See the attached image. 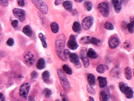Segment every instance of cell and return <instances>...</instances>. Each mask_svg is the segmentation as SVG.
<instances>
[{
  "mask_svg": "<svg viewBox=\"0 0 134 101\" xmlns=\"http://www.w3.org/2000/svg\"><path fill=\"white\" fill-rule=\"evenodd\" d=\"M65 37L63 34L59 35L56 40V50L58 56L61 60L66 61L67 59L64 56L65 51Z\"/></svg>",
  "mask_w": 134,
  "mask_h": 101,
  "instance_id": "1",
  "label": "cell"
},
{
  "mask_svg": "<svg viewBox=\"0 0 134 101\" xmlns=\"http://www.w3.org/2000/svg\"><path fill=\"white\" fill-rule=\"evenodd\" d=\"M58 74L59 78L60 80V83L63 89H64L66 92H69L70 89V85L69 82V80H68L67 78V76L65 73V72L63 71H61V69H58Z\"/></svg>",
  "mask_w": 134,
  "mask_h": 101,
  "instance_id": "2",
  "label": "cell"
},
{
  "mask_svg": "<svg viewBox=\"0 0 134 101\" xmlns=\"http://www.w3.org/2000/svg\"><path fill=\"white\" fill-rule=\"evenodd\" d=\"M32 3L34 4V5L43 14H47L49 11L48 7L44 1L42 0H36V1H32Z\"/></svg>",
  "mask_w": 134,
  "mask_h": 101,
  "instance_id": "3",
  "label": "cell"
},
{
  "mask_svg": "<svg viewBox=\"0 0 134 101\" xmlns=\"http://www.w3.org/2000/svg\"><path fill=\"white\" fill-rule=\"evenodd\" d=\"M87 49L86 48L83 47L80 50V58L82 60L83 65L85 68H87L90 65L89 59L87 54Z\"/></svg>",
  "mask_w": 134,
  "mask_h": 101,
  "instance_id": "4",
  "label": "cell"
},
{
  "mask_svg": "<svg viewBox=\"0 0 134 101\" xmlns=\"http://www.w3.org/2000/svg\"><path fill=\"white\" fill-rule=\"evenodd\" d=\"M30 84L29 83H23L20 87L19 94L22 98H26L28 96L30 91Z\"/></svg>",
  "mask_w": 134,
  "mask_h": 101,
  "instance_id": "5",
  "label": "cell"
},
{
  "mask_svg": "<svg viewBox=\"0 0 134 101\" xmlns=\"http://www.w3.org/2000/svg\"><path fill=\"white\" fill-rule=\"evenodd\" d=\"M12 13L14 16L21 22H23L25 20V12L24 10L20 9V8H14L12 10Z\"/></svg>",
  "mask_w": 134,
  "mask_h": 101,
  "instance_id": "6",
  "label": "cell"
},
{
  "mask_svg": "<svg viewBox=\"0 0 134 101\" xmlns=\"http://www.w3.org/2000/svg\"><path fill=\"white\" fill-rule=\"evenodd\" d=\"M99 11L104 17H107L109 15V8L107 4L106 3H101L98 5Z\"/></svg>",
  "mask_w": 134,
  "mask_h": 101,
  "instance_id": "7",
  "label": "cell"
},
{
  "mask_svg": "<svg viewBox=\"0 0 134 101\" xmlns=\"http://www.w3.org/2000/svg\"><path fill=\"white\" fill-rule=\"evenodd\" d=\"M93 18L92 17L88 16L85 17V18L83 20L82 22V27L85 30H89L90 28L91 27L93 23Z\"/></svg>",
  "mask_w": 134,
  "mask_h": 101,
  "instance_id": "8",
  "label": "cell"
},
{
  "mask_svg": "<svg viewBox=\"0 0 134 101\" xmlns=\"http://www.w3.org/2000/svg\"><path fill=\"white\" fill-rule=\"evenodd\" d=\"M24 59L28 65H33L35 61V55L32 52H27L24 56Z\"/></svg>",
  "mask_w": 134,
  "mask_h": 101,
  "instance_id": "9",
  "label": "cell"
},
{
  "mask_svg": "<svg viewBox=\"0 0 134 101\" xmlns=\"http://www.w3.org/2000/svg\"><path fill=\"white\" fill-rule=\"evenodd\" d=\"M68 47L71 50H76L79 47V45L76 41V37L74 35H71L70 37V39L67 42Z\"/></svg>",
  "mask_w": 134,
  "mask_h": 101,
  "instance_id": "10",
  "label": "cell"
},
{
  "mask_svg": "<svg viewBox=\"0 0 134 101\" xmlns=\"http://www.w3.org/2000/svg\"><path fill=\"white\" fill-rule=\"evenodd\" d=\"M70 61L76 66V67H80L81 64L79 60V57L76 53H70L69 56Z\"/></svg>",
  "mask_w": 134,
  "mask_h": 101,
  "instance_id": "11",
  "label": "cell"
},
{
  "mask_svg": "<svg viewBox=\"0 0 134 101\" xmlns=\"http://www.w3.org/2000/svg\"><path fill=\"white\" fill-rule=\"evenodd\" d=\"M120 44V41L119 39L116 37H112L110 38L108 41V45L109 47L112 49H115L119 46Z\"/></svg>",
  "mask_w": 134,
  "mask_h": 101,
  "instance_id": "12",
  "label": "cell"
},
{
  "mask_svg": "<svg viewBox=\"0 0 134 101\" xmlns=\"http://www.w3.org/2000/svg\"><path fill=\"white\" fill-rule=\"evenodd\" d=\"M112 3L114 8L117 13H119L122 9V1L119 0H115V1H112Z\"/></svg>",
  "mask_w": 134,
  "mask_h": 101,
  "instance_id": "13",
  "label": "cell"
},
{
  "mask_svg": "<svg viewBox=\"0 0 134 101\" xmlns=\"http://www.w3.org/2000/svg\"><path fill=\"white\" fill-rule=\"evenodd\" d=\"M109 98V94L106 91H101L99 95V99L100 101H108Z\"/></svg>",
  "mask_w": 134,
  "mask_h": 101,
  "instance_id": "14",
  "label": "cell"
},
{
  "mask_svg": "<svg viewBox=\"0 0 134 101\" xmlns=\"http://www.w3.org/2000/svg\"><path fill=\"white\" fill-rule=\"evenodd\" d=\"M23 32L28 37H31L33 35L32 28L28 25H26L24 27L23 29Z\"/></svg>",
  "mask_w": 134,
  "mask_h": 101,
  "instance_id": "15",
  "label": "cell"
},
{
  "mask_svg": "<svg viewBox=\"0 0 134 101\" xmlns=\"http://www.w3.org/2000/svg\"><path fill=\"white\" fill-rule=\"evenodd\" d=\"M98 79L99 81V86L101 88L105 87L107 84V79L106 78H104V77L99 76L98 78Z\"/></svg>",
  "mask_w": 134,
  "mask_h": 101,
  "instance_id": "16",
  "label": "cell"
},
{
  "mask_svg": "<svg viewBox=\"0 0 134 101\" xmlns=\"http://www.w3.org/2000/svg\"><path fill=\"white\" fill-rule=\"evenodd\" d=\"M46 61L43 58H40L37 62L36 67L39 70H42L45 67Z\"/></svg>",
  "mask_w": 134,
  "mask_h": 101,
  "instance_id": "17",
  "label": "cell"
},
{
  "mask_svg": "<svg viewBox=\"0 0 134 101\" xmlns=\"http://www.w3.org/2000/svg\"><path fill=\"white\" fill-rule=\"evenodd\" d=\"M87 54L88 58L91 59H96L98 58V54L93 49H89L87 52Z\"/></svg>",
  "mask_w": 134,
  "mask_h": 101,
  "instance_id": "18",
  "label": "cell"
},
{
  "mask_svg": "<svg viewBox=\"0 0 134 101\" xmlns=\"http://www.w3.org/2000/svg\"><path fill=\"white\" fill-rule=\"evenodd\" d=\"M124 93L126 96V98H128V99H131L133 98V92L132 89L130 87H128L127 89L125 90V91L124 92Z\"/></svg>",
  "mask_w": 134,
  "mask_h": 101,
  "instance_id": "19",
  "label": "cell"
},
{
  "mask_svg": "<svg viewBox=\"0 0 134 101\" xmlns=\"http://www.w3.org/2000/svg\"><path fill=\"white\" fill-rule=\"evenodd\" d=\"M87 80H88V83L89 85L93 86L95 85L96 83V80H95V77H94V74L90 73L87 76Z\"/></svg>",
  "mask_w": 134,
  "mask_h": 101,
  "instance_id": "20",
  "label": "cell"
},
{
  "mask_svg": "<svg viewBox=\"0 0 134 101\" xmlns=\"http://www.w3.org/2000/svg\"><path fill=\"white\" fill-rule=\"evenodd\" d=\"M63 6L67 11H72V3L71 1H65L63 2Z\"/></svg>",
  "mask_w": 134,
  "mask_h": 101,
  "instance_id": "21",
  "label": "cell"
},
{
  "mask_svg": "<svg viewBox=\"0 0 134 101\" xmlns=\"http://www.w3.org/2000/svg\"><path fill=\"white\" fill-rule=\"evenodd\" d=\"M124 73H125V78H126V79L131 80L132 78V70L131 68L129 67H126L125 69Z\"/></svg>",
  "mask_w": 134,
  "mask_h": 101,
  "instance_id": "22",
  "label": "cell"
},
{
  "mask_svg": "<svg viewBox=\"0 0 134 101\" xmlns=\"http://www.w3.org/2000/svg\"><path fill=\"white\" fill-rule=\"evenodd\" d=\"M72 29H73V31L75 33H80L81 31V29H82L80 24L78 21H75L73 23V26H72Z\"/></svg>",
  "mask_w": 134,
  "mask_h": 101,
  "instance_id": "23",
  "label": "cell"
},
{
  "mask_svg": "<svg viewBox=\"0 0 134 101\" xmlns=\"http://www.w3.org/2000/svg\"><path fill=\"white\" fill-rule=\"evenodd\" d=\"M108 69V67L104 65H99L96 68V71H97L98 73L100 74L104 73L105 72L106 70Z\"/></svg>",
  "mask_w": 134,
  "mask_h": 101,
  "instance_id": "24",
  "label": "cell"
},
{
  "mask_svg": "<svg viewBox=\"0 0 134 101\" xmlns=\"http://www.w3.org/2000/svg\"><path fill=\"white\" fill-rule=\"evenodd\" d=\"M39 37L40 39V40L41 41L42 43V46L44 48H47V44L46 43V36L42 33H39Z\"/></svg>",
  "mask_w": 134,
  "mask_h": 101,
  "instance_id": "25",
  "label": "cell"
},
{
  "mask_svg": "<svg viewBox=\"0 0 134 101\" xmlns=\"http://www.w3.org/2000/svg\"><path fill=\"white\" fill-rule=\"evenodd\" d=\"M50 27H51L52 31L53 33H57L59 31V25L58 23H56V22H52V23L50 24Z\"/></svg>",
  "mask_w": 134,
  "mask_h": 101,
  "instance_id": "26",
  "label": "cell"
},
{
  "mask_svg": "<svg viewBox=\"0 0 134 101\" xmlns=\"http://www.w3.org/2000/svg\"><path fill=\"white\" fill-rule=\"evenodd\" d=\"M42 78L44 82L47 83L49 81L50 73L49 71H44L42 73Z\"/></svg>",
  "mask_w": 134,
  "mask_h": 101,
  "instance_id": "27",
  "label": "cell"
},
{
  "mask_svg": "<svg viewBox=\"0 0 134 101\" xmlns=\"http://www.w3.org/2000/svg\"><path fill=\"white\" fill-rule=\"evenodd\" d=\"M63 71L65 73L70 74V75H71L73 73V71H72V69L67 65H64L63 66Z\"/></svg>",
  "mask_w": 134,
  "mask_h": 101,
  "instance_id": "28",
  "label": "cell"
},
{
  "mask_svg": "<svg viewBox=\"0 0 134 101\" xmlns=\"http://www.w3.org/2000/svg\"><path fill=\"white\" fill-rule=\"evenodd\" d=\"M84 7L85 8V9L86 10L88 11H91L92 9V7H93V5H92V3L91 1H86L84 3Z\"/></svg>",
  "mask_w": 134,
  "mask_h": 101,
  "instance_id": "29",
  "label": "cell"
},
{
  "mask_svg": "<svg viewBox=\"0 0 134 101\" xmlns=\"http://www.w3.org/2000/svg\"><path fill=\"white\" fill-rule=\"evenodd\" d=\"M90 43L94 45L95 46H98L100 45V40L96 37H91V40H90Z\"/></svg>",
  "mask_w": 134,
  "mask_h": 101,
  "instance_id": "30",
  "label": "cell"
},
{
  "mask_svg": "<svg viewBox=\"0 0 134 101\" xmlns=\"http://www.w3.org/2000/svg\"><path fill=\"white\" fill-rule=\"evenodd\" d=\"M128 87V85H126V83H125L124 82H120L119 89L122 93H124V92L125 91V90L127 89V87Z\"/></svg>",
  "mask_w": 134,
  "mask_h": 101,
  "instance_id": "31",
  "label": "cell"
},
{
  "mask_svg": "<svg viewBox=\"0 0 134 101\" xmlns=\"http://www.w3.org/2000/svg\"><path fill=\"white\" fill-rule=\"evenodd\" d=\"M104 27H105V28H106V29L109 30H113V28H114L113 25L109 21H106V23H105Z\"/></svg>",
  "mask_w": 134,
  "mask_h": 101,
  "instance_id": "32",
  "label": "cell"
},
{
  "mask_svg": "<svg viewBox=\"0 0 134 101\" xmlns=\"http://www.w3.org/2000/svg\"><path fill=\"white\" fill-rule=\"evenodd\" d=\"M52 93V92L51 91V90L48 89V88H46L44 89V91H43V94L44 95V96L46 98H49L50 96H51Z\"/></svg>",
  "mask_w": 134,
  "mask_h": 101,
  "instance_id": "33",
  "label": "cell"
},
{
  "mask_svg": "<svg viewBox=\"0 0 134 101\" xmlns=\"http://www.w3.org/2000/svg\"><path fill=\"white\" fill-rule=\"evenodd\" d=\"M127 28H128L129 32L131 34H133L134 31V23H129L127 25Z\"/></svg>",
  "mask_w": 134,
  "mask_h": 101,
  "instance_id": "34",
  "label": "cell"
},
{
  "mask_svg": "<svg viewBox=\"0 0 134 101\" xmlns=\"http://www.w3.org/2000/svg\"><path fill=\"white\" fill-rule=\"evenodd\" d=\"M87 91H88L89 93L91 94L92 95H94L96 94V92L94 91V89L92 87V86L91 85H88L87 86Z\"/></svg>",
  "mask_w": 134,
  "mask_h": 101,
  "instance_id": "35",
  "label": "cell"
},
{
  "mask_svg": "<svg viewBox=\"0 0 134 101\" xmlns=\"http://www.w3.org/2000/svg\"><path fill=\"white\" fill-rule=\"evenodd\" d=\"M91 37H82V39H81V42L83 43H86V44H89L90 43V40H91Z\"/></svg>",
  "mask_w": 134,
  "mask_h": 101,
  "instance_id": "36",
  "label": "cell"
},
{
  "mask_svg": "<svg viewBox=\"0 0 134 101\" xmlns=\"http://www.w3.org/2000/svg\"><path fill=\"white\" fill-rule=\"evenodd\" d=\"M14 44V39L12 38H10L7 41V45L9 46H12Z\"/></svg>",
  "mask_w": 134,
  "mask_h": 101,
  "instance_id": "37",
  "label": "cell"
},
{
  "mask_svg": "<svg viewBox=\"0 0 134 101\" xmlns=\"http://www.w3.org/2000/svg\"><path fill=\"white\" fill-rule=\"evenodd\" d=\"M0 5L3 7H6L8 5V1H7V0H2V1H0Z\"/></svg>",
  "mask_w": 134,
  "mask_h": 101,
  "instance_id": "38",
  "label": "cell"
},
{
  "mask_svg": "<svg viewBox=\"0 0 134 101\" xmlns=\"http://www.w3.org/2000/svg\"><path fill=\"white\" fill-rule=\"evenodd\" d=\"M37 76H38V73L36 71H33L31 73V78L32 79H35L37 78Z\"/></svg>",
  "mask_w": 134,
  "mask_h": 101,
  "instance_id": "39",
  "label": "cell"
},
{
  "mask_svg": "<svg viewBox=\"0 0 134 101\" xmlns=\"http://www.w3.org/2000/svg\"><path fill=\"white\" fill-rule=\"evenodd\" d=\"M11 25L14 28L17 27V26H18V21L17 20H14L12 21Z\"/></svg>",
  "mask_w": 134,
  "mask_h": 101,
  "instance_id": "40",
  "label": "cell"
},
{
  "mask_svg": "<svg viewBox=\"0 0 134 101\" xmlns=\"http://www.w3.org/2000/svg\"><path fill=\"white\" fill-rule=\"evenodd\" d=\"M124 47L125 49H128V48H131V43L129 42V41H126L124 43Z\"/></svg>",
  "mask_w": 134,
  "mask_h": 101,
  "instance_id": "41",
  "label": "cell"
},
{
  "mask_svg": "<svg viewBox=\"0 0 134 101\" xmlns=\"http://www.w3.org/2000/svg\"><path fill=\"white\" fill-rule=\"evenodd\" d=\"M17 3L20 7H24L25 5V1L24 0H18L17 1Z\"/></svg>",
  "mask_w": 134,
  "mask_h": 101,
  "instance_id": "42",
  "label": "cell"
},
{
  "mask_svg": "<svg viewBox=\"0 0 134 101\" xmlns=\"http://www.w3.org/2000/svg\"><path fill=\"white\" fill-rule=\"evenodd\" d=\"M61 99H62V101H69L67 96H66V95H65L63 93H61Z\"/></svg>",
  "mask_w": 134,
  "mask_h": 101,
  "instance_id": "43",
  "label": "cell"
},
{
  "mask_svg": "<svg viewBox=\"0 0 134 101\" xmlns=\"http://www.w3.org/2000/svg\"><path fill=\"white\" fill-rule=\"evenodd\" d=\"M0 101H5V99L4 95L1 93H0Z\"/></svg>",
  "mask_w": 134,
  "mask_h": 101,
  "instance_id": "44",
  "label": "cell"
},
{
  "mask_svg": "<svg viewBox=\"0 0 134 101\" xmlns=\"http://www.w3.org/2000/svg\"><path fill=\"white\" fill-rule=\"evenodd\" d=\"M63 3V1H59V0H56V1H55V4H56V5H60V4H61V3Z\"/></svg>",
  "mask_w": 134,
  "mask_h": 101,
  "instance_id": "45",
  "label": "cell"
},
{
  "mask_svg": "<svg viewBox=\"0 0 134 101\" xmlns=\"http://www.w3.org/2000/svg\"><path fill=\"white\" fill-rule=\"evenodd\" d=\"M87 101H94V99L93 98H92V97H91V96H90V97H89Z\"/></svg>",
  "mask_w": 134,
  "mask_h": 101,
  "instance_id": "46",
  "label": "cell"
},
{
  "mask_svg": "<svg viewBox=\"0 0 134 101\" xmlns=\"http://www.w3.org/2000/svg\"><path fill=\"white\" fill-rule=\"evenodd\" d=\"M28 101H34V100L33 98H31V97H30V99H29V100H28Z\"/></svg>",
  "mask_w": 134,
  "mask_h": 101,
  "instance_id": "47",
  "label": "cell"
},
{
  "mask_svg": "<svg viewBox=\"0 0 134 101\" xmlns=\"http://www.w3.org/2000/svg\"><path fill=\"white\" fill-rule=\"evenodd\" d=\"M75 1L77 2V3H82L83 1L82 0H80V1H76V0H75Z\"/></svg>",
  "mask_w": 134,
  "mask_h": 101,
  "instance_id": "48",
  "label": "cell"
},
{
  "mask_svg": "<svg viewBox=\"0 0 134 101\" xmlns=\"http://www.w3.org/2000/svg\"><path fill=\"white\" fill-rule=\"evenodd\" d=\"M55 101H60V100H59V99H56V100H55Z\"/></svg>",
  "mask_w": 134,
  "mask_h": 101,
  "instance_id": "49",
  "label": "cell"
}]
</instances>
